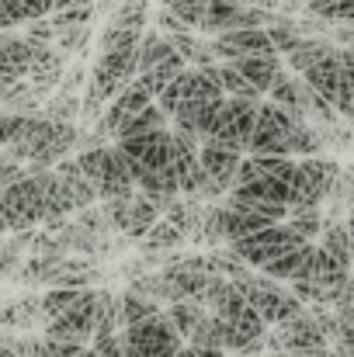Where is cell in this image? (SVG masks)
Masks as SVG:
<instances>
[{
    "mask_svg": "<svg viewBox=\"0 0 354 357\" xmlns=\"http://www.w3.org/2000/svg\"><path fill=\"white\" fill-rule=\"evenodd\" d=\"M56 167H38V163H28V174L17 181V184H7L3 188V198H0V222H3V233H21V229H31L35 222H45V188L52 181Z\"/></svg>",
    "mask_w": 354,
    "mask_h": 357,
    "instance_id": "obj_1",
    "label": "cell"
},
{
    "mask_svg": "<svg viewBox=\"0 0 354 357\" xmlns=\"http://www.w3.org/2000/svg\"><path fill=\"white\" fill-rule=\"evenodd\" d=\"M267 354L274 357H316V354H330V337L320 330L313 309L306 305L302 312H295L292 319L278 323L267 337Z\"/></svg>",
    "mask_w": 354,
    "mask_h": 357,
    "instance_id": "obj_2",
    "label": "cell"
},
{
    "mask_svg": "<svg viewBox=\"0 0 354 357\" xmlns=\"http://www.w3.org/2000/svg\"><path fill=\"white\" fill-rule=\"evenodd\" d=\"M236 284L243 288V295L250 298V305L271 323V326H278V323H285V319H292L295 312H302L306 309V302L292 291V288H281V281L278 278H271L267 271L264 274H243V278H236Z\"/></svg>",
    "mask_w": 354,
    "mask_h": 357,
    "instance_id": "obj_3",
    "label": "cell"
},
{
    "mask_svg": "<svg viewBox=\"0 0 354 357\" xmlns=\"http://www.w3.org/2000/svg\"><path fill=\"white\" fill-rule=\"evenodd\" d=\"M125 333V357H177L184 347V333L174 326L170 312H156L142 323H132Z\"/></svg>",
    "mask_w": 354,
    "mask_h": 357,
    "instance_id": "obj_4",
    "label": "cell"
},
{
    "mask_svg": "<svg viewBox=\"0 0 354 357\" xmlns=\"http://www.w3.org/2000/svg\"><path fill=\"white\" fill-rule=\"evenodd\" d=\"M292 135H295V119L274 101H260V119L253 128L250 153L253 156H292Z\"/></svg>",
    "mask_w": 354,
    "mask_h": 357,
    "instance_id": "obj_5",
    "label": "cell"
},
{
    "mask_svg": "<svg viewBox=\"0 0 354 357\" xmlns=\"http://www.w3.org/2000/svg\"><path fill=\"white\" fill-rule=\"evenodd\" d=\"M302 243H309V239L302 236L292 222H271V226H264L260 233H253V236H246V239H236L230 246H233L250 267H264V264L274 260L278 253H285V250H292V246H302Z\"/></svg>",
    "mask_w": 354,
    "mask_h": 357,
    "instance_id": "obj_6",
    "label": "cell"
},
{
    "mask_svg": "<svg viewBox=\"0 0 354 357\" xmlns=\"http://www.w3.org/2000/svg\"><path fill=\"white\" fill-rule=\"evenodd\" d=\"M98 305H101V288H84L80 302L73 309H66L63 316L45 323V337H59V340H80V344H94L98 333Z\"/></svg>",
    "mask_w": 354,
    "mask_h": 357,
    "instance_id": "obj_7",
    "label": "cell"
},
{
    "mask_svg": "<svg viewBox=\"0 0 354 357\" xmlns=\"http://www.w3.org/2000/svg\"><path fill=\"white\" fill-rule=\"evenodd\" d=\"M260 119V101H250V98H230L223 105V115L216 121V132L209 139L239 149V153H250V142H253V128Z\"/></svg>",
    "mask_w": 354,
    "mask_h": 357,
    "instance_id": "obj_8",
    "label": "cell"
},
{
    "mask_svg": "<svg viewBox=\"0 0 354 357\" xmlns=\"http://www.w3.org/2000/svg\"><path fill=\"white\" fill-rule=\"evenodd\" d=\"M139 73V45L132 49H105L94 63V73H91V84L108 98L115 101L118 94L132 84V77Z\"/></svg>",
    "mask_w": 354,
    "mask_h": 357,
    "instance_id": "obj_9",
    "label": "cell"
},
{
    "mask_svg": "<svg viewBox=\"0 0 354 357\" xmlns=\"http://www.w3.org/2000/svg\"><path fill=\"white\" fill-rule=\"evenodd\" d=\"M337 177H341V167L334 160H327V156H306L302 160V174L295 181V205L292 208H299V205H309V208L327 205Z\"/></svg>",
    "mask_w": 354,
    "mask_h": 357,
    "instance_id": "obj_10",
    "label": "cell"
},
{
    "mask_svg": "<svg viewBox=\"0 0 354 357\" xmlns=\"http://www.w3.org/2000/svg\"><path fill=\"white\" fill-rule=\"evenodd\" d=\"M163 278H167V305H174V302H184V298L202 302L212 274L205 267V257H184L181 264L163 267Z\"/></svg>",
    "mask_w": 354,
    "mask_h": 357,
    "instance_id": "obj_11",
    "label": "cell"
},
{
    "mask_svg": "<svg viewBox=\"0 0 354 357\" xmlns=\"http://www.w3.org/2000/svg\"><path fill=\"white\" fill-rule=\"evenodd\" d=\"M212 45H216L219 59H239V56H257V52L271 56V52H278V45H274L267 28H230V31L216 35Z\"/></svg>",
    "mask_w": 354,
    "mask_h": 357,
    "instance_id": "obj_12",
    "label": "cell"
},
{
    "mask_svg": "<svg viewBox=\"0 0 354 357\" xmlns=\"http://www.w3.org/2000/svg\"><path fill=\"white\" fill-rule=\"evenodd\" d=\"M118 146L128 156H135V160H142L146 167H156V170L174 163V135H170V128H146L139 135L118 139Z\"/></svg>",
    "mask_w": 354,
    "mask_h": 357,
    "instance_id": "obj_13",
    "label": "cell"
},
{
    "mask_svg": "<svg viewBox=\"0 0 354 357\" xmlns=\"http://www.w3.org/2000/svg\"><path fill=\"white\" fill-rule=\"evenodd\" d=\"M223 105H226V98H209V101H198V98H188L177 112H174V125L177 128H184V132H191V135H198L202 142L216 132V121L223 115Z\"/></svg>",
    "mask_w": 354,
    "mask_h": 357,
    "instance_id": "obj_14",
    "label": "cell"
},
{
    "mask_svg": "<svg viewBox=\"0 0 354 357\" xmlns=\"http://www.w3.org/2000/svg\"><path fill=\"white\" fill-rule=\"evenodd\" d=\"M31 52H35V42H31L28 35L17 38V35L3 31V38H0V91L28 77V70H31Z\"/></svg>",
    "mask_w": 354,
    "mask_h": 357,
    "instance_id": "obj_15",
    "label": "cell"
},
{
    "mask_svg": "<svg viewBox=\"0 0 354 357\" xmlns=\"http://www.w3.org/2000/svg\"><path fill=\"white\" fill-rule=\"evenodd\" d=\"M202 163H205V170H209L226 191H233L239 163H243V153L223 146V142H216V139H205V142H202Z\"/></svg>",
    "mask_w": 354,
    "mask_h": 357,
    "instance_id": "obj_16",
    "label": "cell"
},
{
    "mask_svg": "<svg viewBox=\"0 0 354 357\" xmlns=\"http://www.w3.org/2000/svg\"><path fill=\"white\" fill-rule=\"evenodd\" d=\"M313 253H316V246H313V243H302V246H292V250L278 253V257L267 260L260 271H267V274L278 278V281H299V278H309Z\"/></svg>",
    "mask_w": 354,
    "mask_h": 357,
    "instance_id": "obj_17",
    "label": "cell"
},
{
    "mask_svg": "<svg viewBox=\"0 0 354 357\" xmlns=\"http://www.w3.org/2000/svg\"><path fill=\"white\" fill-rule=\"evenodd\" d=\"M341 73H344V63H341V49H337L334 56H327V59H320L316 66H309L302 77H306V84H309V87H316L323 98L337 101V91H341Z\"/></svg>",
    "mask_w": 354,
    "mask_h": 357,
    "instance_id": "obj_18",
    "label": "cell"
},
{
    "mask_svg": "<svg viewBox=\"0 0 354 357\" xmlns=\"http://www.w3.org/2000/svg\"><path fill=\"white\" fill-rule=\"evenodd\" d=\"M0 323H3L7 330H17V326H21V330H31L35 323H49L45 305H42V295H28V298H17V302L3 305Z\"/></svg>",
    "mask_w": 354,
    "mask_h": 357,
    "instance_id": "obj_19",
    "label": "cell"
},
{
    "mask_svg": "<svg viewBox=\"0 0 354 357\" xmlns=\"http://www.w3.org/2000/svg\"><path fill=\"white\" fill-rule=\"evenodd\" d=\"M181 70H188V59H184V56L174 49L167 59H160V63H153L149 70H142V73H139V84H142V87L153 94V98H160V94L167 91V84H170V80H174Z\"/></svg>",
    "mask_w": 354,
    "mask_h": 357,
    "instance_id": "obj_20",
    "label": "cell"
},
{
    "mask_svg": "<svg viewBox=\"0 0 354 357\" xmlns=\"http://www.w3.org/2000/svg\"><path fill=\"white\" fill-rule=\"evenodd\" d=\"M230 63H233L243 77H250L264 94L271 91V84H274V77H278V70H281L278 52H271V56H264V52H257V56H239V59H230Z\"/></svg>",
    "mask_w": 354,
    "mask_h": 357,
    "instance_id": "obj_21",
    "label": "cell"
},
{
    "mask_svg": "<svg viewBox=\"0 0 354 357\" xmlns=\"http://www.w3.org/2000/svg\"><path fill=\"white\" fill-rule=\"evenodd\" d=\"M188 236L170 222V219H160L146 236L139 239V253H167V250H177V246H184Z\"/></svg>",
    "mask_w": 354,
    "mask_h": 357,
    "instance_id": "obj_22",
    "label": "cell"
},
{
    "mask_svg": "<svg viewBox=\"0 0 354 357\" xmlns=\"http://www.w3.org/2000/svg\"><path fill=\"white\" fill-rule=\"evenodd\" d=\"M167 112L153 101L149 108H142V112H125V119H121V125H118V139H128V135H139V132H146V128H167Z\"/></svg>",
    "mask_w": 354,
    "mask_h": 357,
    "instance_id": "obj_23",
    "label": "cell"
},
{
    "mask_svg": "<svg viewBox=\"0 0 354 357\" xmlns=\"http://www.w3.org/2000/svg\"><path fill=\"white\" fill-rule=\"evenodd\" d=\"M160 215H163V212H160V208L139 191V195L132 198V208H128V229H125V236H132L135 243H139V239L160 222Z\"/></svg>",
    "mask_w": 354,
    "mask_h": 357,
    "instance_id": "obj_24",
    "label": "cell"
},
{
    "mask_svg": "<svg viewBox=\"0 0 354 357\" xmlns=\"http://www.w3.org/2000/svg\"><path fill=\"white\" fill-rule=\"evenodd\" d=\"M334 52H337L334 42H327V38H309V35H306V42H302L295 52H288L285 59H288V70L306 73L309 66H316L320 59H327V56H334Z\"/></svg>",
    "mask_w": 354,
    "mask_h": 357,
    "instance_id": "obj_25",
    "label": "cell"
},
{
    "mask_svg": "<svg viewBox=\"0 0 354 357\" xmlns=\"http://www.w3.org/2000/svg\"><path fill=\"white\" fill-rule=\"evenodd\" d=\"M49 7L45 0H0V24L10 31L14 24H28L31 17H45Z\"/></svg>",
    "mask_w": 354,
    "mask_h": 357,
    "instance_id": "obj_26",
    "label": "cell"
},
{
    "mask_svg": "<svg viewBox=\"0 0 354 357\" xmlns=\"http://www.w3.org/2000/svg\"><path fill=\"white\" fill-rule=\"evenodd\" d=\"M239 10H243L239 0H209V17H205L202 31H209V35H223V31L236 28Z\"/></svg>",
    "mask_w": 354,
    "mask_h": 357,
    "instance_id": "obj_27",
    "label": "cell"
},
{
    "mask_svg": "<svg viewBox=\"0 0 354 357\" xmlns=\"http://www.w3.org/2000/svg\"><path fill=\"white\" fill-rule=\"evenodd\" d=\"M219 80H223V87H226V98H250V101H260V98H264V91H260L250 77H243L230 59L219 63Z\"/></svg>",
    "mask_w": 354,
    "mask_h": 357,
    "instance_id": "obj_28",
    "label": "cell"
},
{
    "mask_svg": "<svg viewBox=\"0 0 354 357\" xmlns=\"http://www.w3.org/2000/svg\"><path fill=\"white\" fill-rule=\"evenodd\" d=\"M320 239H323V246H327V250H330L334 257H341L344 264H351V267H354V243H351V229H348V219H330Z\"/></svg>",
    "mask_w": 354,
    "mask_h": 357,
    "instance_id": "obj_29",
    "label": "cell"
},
{
    "mask_svg": "<svg viewBox=\"0 0 354 357\" xmlns=\"http://www.w3.org/2000/svg\"><path fill=\"white\" fill-rule=\"evenodd\" d=\"M160 312V305H156V298H149V295H139V291H121V330L125 326H132V323H142V319H149V316H156Z\"/></svg>",
    "mask_w": 354,
    "mask_h": 357,
    "instance_id": "obj_30",
    "label": "cell"
},
{
    "mask_svg": "<svg viewBox=\"0 0 354 357\" xmlns=\"http://www.w3.org/2000/svg\"><path fill=\"white\" fill-rule=\"evenodd\" d=\"M327 222L330 219H341V215H348L354 208V174L351 170H341V177L334 181V191H330V198H327Z\"/></svg>",
    "mask_w": 354,
    "mask_h": 357,
    "instance_id": "obj_31",
    "label": "cell"
},
{
    "mask_svg": "<svg viewBox=\"0 0 354 357\" xmlns=\"http://www.w3.org/2000/svg\"><path fill=\"white\" fill-rule=\"evenodd\" d=\"M170 52H174L170 35L163 38V31H146V35H142V42H139V73H142V70H149L153 63L167 59Z\"/></svg>",
    "mask_w": 354,
    "mask_h": 357,
    "instance_id": "obj_32",
    "label": "cell"
},
{
    "mask_svg": "<svg viewBox=\"0 0 354 357\" xmlns=\"http://www.w3.org/2000/svg\"><path fill=\"white\" fill-rule=\"evenodd\" d=\"M167 312H170V319H174V326H177V330H181L184 337H191V333H195V326H198V323H202V319L209 316V309H205L202 302H195V298H184V302H174V305H170Z\"/></svg>",
    "mask_w": 354,
    "mask_h": 357,
    "instance_id": "obj_33",
    "label": "cell"
},
{
    "mask_svg": "<svg viewBox=\"0 0 354 357\" xmlns=\"http://www.w3.org/2000/svg\"><path fill=\"white\" fill-rule=\"evenodd\" d=\"M191 80H195V70H181V73L167 84V91L156 98V105H160L170 119H174V112L184 105V98H188V91H191Z\"/></svg>",
    "mask_w": 354,
    "mask_h": 357,
    "instance_id": "obj_34",
    "label": "cell"
},
{
    "mask_svg": "<svg viewBox=\"0 0 354 357\" xmlns=\"http://www.w3.org/2000/svg\"><path fill=\"white\" fill-rule=\"evenodd\" d=\"M226 239V202H205V226H202V243L223 246Z\"/></svg>",
    "mask_w": 354,
    "mask_h": 357,
    "instance_id": "obj_35",
    "label": "cell"
},
{
    "mask_svg": "<svg viewBox=\"0 0 354 357\" xmlns=\"http://www.w3.org/2000/svg\"><path fill=\"white\" fill-rule=\"evenodd\" d=\"M80 295H84V288H66V284H52V288H49L45 295H42L45 316H49V319L63 316L66 309H73V305L80 302Z\"/></svg>",
    "mask_w": 354,
    "mask_h": 357,
    "instance_id": "obj_36",
    "label": "cell"
},
{
    "mask_svg": "<svg viewBox=\"0 0 354 357\" xmlns=\"http://www.w3.org/2000/svg\"><path fill=\"white\" fill-rule=\"evenodd\" d=\"M80 112H84V98L77 94H56L52 101H45V115L56 121H80Z\"/></svg>",
    "mask_w": 354,
    "mask_h": 357,
    "instance_id": "obj_37",
    "label": "cell"
},
{
    "mask_svg": "<svg viewBox=\"0 0 354 357\" xmlns=\"http://www.w3.org/2000/svg\"><path fill=\"white\" fill-rule=\"evenodd\" d=\"M98 10H101V7H94V0L77 3V7H66V10H52V14H56V17H52L56 35H59V31H66V28H77V24H91V17H94Z\"/></svg>",
    "mask_w": 354,
    "mask_h": 357,
    "instance_id": "obj_38",
    "label": "cell"
},
{
    "mask_svg": "<svg viewBox=\"0 0 354 357\" xmlns=\"http://www.w3.org/2000/svg\"><path fill=\"white\" fill-rule=\"evenodd\" d=\"M146 17H149L146 0H121L112 24H118V28H146Z\"/></svg>",
    "mask_w": 354,
    "mask_h": 357,
    "instance_id": "obj_39",
    "label": "cell"
},
{
    "mask_svg": "<svg viewBox=\"0 0 354 357\" xmlns=\"http://www.w3.org/2000/svg\"><path fill=\"white\" fill-rule=\"evenodd\" d=\"M188 340H191V347H226V344H223V326H219V316H216V312H209V316L195 326V333H191Z\"/></svg>",
    "mask_w": 354,
    "mask_h": 357,
    "instance_id": "obj_40",
    "label": "cell"
},
{
    "mask_svg": "<svg viewBox=\"0 0 354 357\" xmlns=\"http://www.w3.org/2000/svg\"><path fill=\"white\" fill-rule=\"evenodd\" d=\"M341 63H344V73H341V91H337V112H341V119H348L354 125V63H348L344 56H341Z\"/></svg>",
    "mask_w": 354,
    "mask_h": 357,
    "instance_id": "obj_41",
    "label": "cell"
},
{
    "mask_svg": "<svg viewBox=\"0 0 354 357\" xmlns=\"http://www.w3.org/2000/svg\"><path fill=\"white\" fill-rule=\"evenodd\" d=\"M115 101L121 105V108H125V112H142V108H149L156 98H153V94H149V91L139 84V80H132V84H128V87L118 94Z\"/></svg>",
    "mask_w": 354,
    "mask_h": 357,
    "instance_id": "obj_42",
    "label": "cell"
},
{
    "mask_svg": "<svg viewBox=\"0 0 354 357\" xmlns=\"http://www.w3.org/2000/svg\"><path fill=\"white\" fill-rule=\"evenodd\" d=\"M91 42V28L87 24H77V28H66V31H59L56 35V45H59V52H80L84 45Z\"/></svg>",
    "mask_w": 354,
    "mask_h": 357,
    "instance_id": "obj_43",
    "label": "cell"
},
{
    "mask_svg": "<svg viewBox=\"0 0 354 357\" xmlns=\"http://www.w3.org/2000/svg\"><path fill=\"white\" fill-rule=\"evenodd\" d=\"M80 226L91 229V233H98V236H108V233L115 229L105 208H80Z\"/></svg>",
    "mask_w": 354,
    "mask_h": 357,
    "instance_id": "obj_44",
    "label": "cell"
},
{
    "mask_svg": "<svg viewBox=\"0 0 354 357\" xmlns=\"http://www.w3.org/2000/svg\"><path fill=\"white\" fill-rule=\"evenodd\" d=\"M45 351L49 357H87V344L80 340H59V337H45Z\"/></svg>",
    "mask_w": 354,
    "mask_h": 357,
    "instance_id": "obj_45",
    "label": "cell"
},
{
    "mask_svg": "<svg viewBox=\"0 0 354 357\" xmlns=\"http://www.w3.org/2000/svg\"><path fill=\"white\" fill-rule=\"evenodd\" d=\"M101 208L108 212V219H112V226H115L118 233L128 229V208H132V198H108Z\"/></svg>",
    "mask_w": 354,
    "mask_h": 357,
    "instance_id": "obj_46",
    "label": "cell"
},
{
    "mask_svg": "<svg viewBox=\"0 0 354 357\" xmlns=\"http://www.w3.org/2000/svg\"><path fill=\"white\" fill-rule=\"evenodd\" d=\"M105 101H108V98H105V94H101V91L91 84V87H87V94H84V112H80V121L87 125V121L101 119V115H105Z\"/></svg>",
    "mask_w": 354,
    "mask_h": 357,
    "instance_id": "obj_47",
    "label": "cell"
},
{
    "mask_svg": "<svg viewBox=\"0 0 354 357\" xmlns=\"http://www.w3.org/2000/svg\"><path fill=\"white\" fill-rule=\"evenodd\" d=\"M121 119H125V108H121L118 101H112V108H108L101 119L94 121V132H101L105 139H112V135H118V125H121Z\"/></svg>",
    "mask_w": 354,
    "mask_h": 357,
    "instance_id": "obj_48",
    "label": "cell"
},
{
    "mask_svg": "<svg viewBox=\"0 0 354 357\" xmlns=\"http://www.w3.org/2000/svg\"><path fill=\"white\" fill-rule=\"evenodd\" d=\"M101 357H125V333H105V337H94L91 344Z\"/></svg>",
    "mask_w": 354,
    "mask_h": 357,
    "instance_id": "obj_49",
    "label": "cell"
},
{
    "mask_svg": "<svg viewBox=\"0 0 354 357\" xmlns=\"http://www.w3.org/2000/svg\"><path fill=\"white\" fill-rule=\"evenodd\" d=\"M24 35L35 38V42H52L56 38V24H52V17H31L24 24Z\"/></svg>",
    "mask_w": 354,
    "mask_h": 357,
    "instance_id": "obj_50",
    "label": "cell"
},
{
    "mask_svg": "<svg viewBox=\"0 0 354 357\" xmlns=\"http://www.w3.org/2000/svg\"><path fill=\"white\" fill-rule=\"evenodd\" d=\"M14 347H17V354L24 357H49V351H45V337H14Z\"/></svg>",
    "mask_w": 354,
    "mask_h": 357,
    "instance_id": "obj_51",
    "label": "cell"
},
{
    "mask_svg": "<svg viewBox=\"0 0 354 357\" xmlns=\"http://www.w3.org/2000/svg\"><path fill=\"white\" fill-rule=\"evenodd\" d=\"M156 28H160V31H167V35H177V31H191V28H188V24H184V21H181V17H177V14L170 10V7H163V10L156 14Z\"/></svg>",
    "mask_w": 354,
    "mask_h": 357,
    "instance_id": "obj_52",
    "label": "cell"
},
{
    "mask_svg": "<svg viewBox=\"0 0 354 357\" xmlns=\"http://www.w3.org/2000/svg\"><path fill=\"white\" fill-rule=\"evenodd\" d=\"M80 84H84V63H80V66H73V70H70V77H66V80H63V84H59V91H63V94H73V91H77V87H80Z\"/></svg>",
    "mask_w": 354,
    "mask_h": 357,
    "instance_id": "obj_53",
    "label": "cell"
},
{
    "mask_svg": "<svg viewBox=\"0 0 354 357\" xmlns=\"http://www.w3.org/2000/svg\"><path fill=\"white\" fill-rule=\"evenodd\" d=\"M344 305H354V274L348 278V284H344V291L337 298V309H344Z\"/></svg>",
    "mask_w": 354,
    "mask_h": 357,
    "instance_id": "obj_54",
    "label": "cell"
},
{
    "mask_svg": "<svg viewBox=\"0 0 354 357\" xmlns=\"http://www.w3.org/2000/svg\"><path fill=\"white\" fill-rule=\"evenodd\" d=\"M198 357H226V347H195Z\"/></svg>",
    "mask_w": 354,
    "mask_h": 357,
    "instance_id": "obj_55",
    "label": "cell"
},
{
    "mask_svg": "<svg viewBox=\"0 0 354 357\" xmlns=\"http://www.w3.org/2000/svg\"><path fill=\"white\" fill-rule=\"evenodd\" d=\"M77 3H87V0H56L52 10H66V7H77Z\"/></svg>",
    "mask_w": 354,
    "mask_h": 357,
    "instance_id": "obj_56",
    "label": "cell"
},
{
    "mask_svg": "<svg viewBox=\"0 0 354 357\" xmlns=\"http://www.w3.org/2000/svg\"><path fill=\"white\" fill-rule=\"evenodd\" d=\"M177 357H198V354H195V347H181V354Z\"/></svg>",
    "mask_w": 354,
    "mask_h": 357,
    "instance_id": "obj_57",
    "label": "cell"
},
{
    "mask_svg": "<svg viewBox=\"0 0 354 357\" xmlns=\"http://www.w3.org/2000/svg\"><path fill=\"white\" fill-rule=\"evenodd\" d=\"M112 3H115V0H101V10H108V7H112Z\"/></svg>",
    "mask_w": 354,
    "mask_h": 357,
    "instance_id": "obj_58",
    "label": "cell"
},
{
    "mask_svg": "<svg viewBox=\"0 0 354 357\" xmlns=\"http://www.w3.org/2000/svg\"><path fill=\"white\" fill-rule=\"evenodd\" d=\"M87 357H101V354H98V351H94V347H91V351H87Z\"/></svg>",
    "mask_w": 354,
    "mask_h": 357,
    "instance_id": "obj_59",
    "label": "cell"
},
{
    "mask_svg": "<svg viewBox=\"0 0 354 357\" xmlns=\"http://www.w3.org/2000/svg\"><path fill=\"white\" fill-rule=\"evenodd\" d=\"M348 170H351V174H354V167H348Z\"/></svg>",
    "mask_w": 354,
    "mask_h": 357,
    "instance_id": "obj_60",
    "label": "cell"
}]
</instances>
